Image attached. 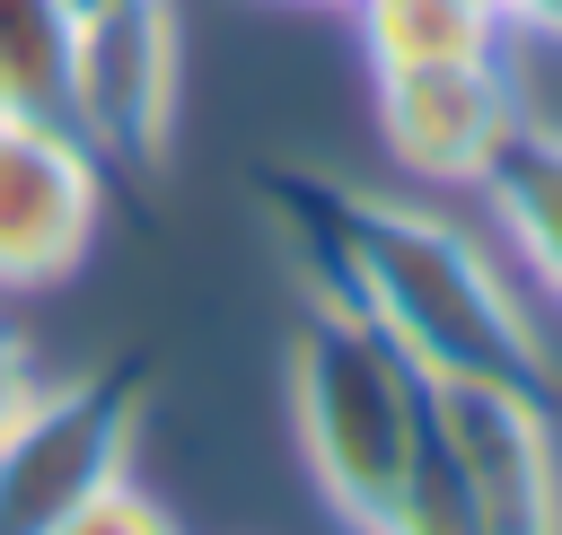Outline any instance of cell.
I'll return each instance as SVG.
<instances>
[{"label":"cell","mask_w":562,"mask_h":535,"mask_svg":"<svg viewBox=\"0 0 562 535\" xmlns=\"http://www.w3.org/2000/svg\"><path fill=\"white\" fill-rule=\"evenodd\" d=\"M509 35H536V44H562V0H509Z\"/></svg>","instance_id":"14"},{"label":"cell","mask_w":562,"mask_h":535,"mask_svg":"<svg viewBox=\"0 0 562 535\" xmlns=\"http://www.w3.org/2000/svg\"><path fill=\"white\" fill-rule=\"evenodd\" d=\"M351 26H360L369 79L448 70V61H501L509 53V26L474 18L465 0H351Z\"/></svg>","instance_id":"9"},{"label":"cell","mask_w":562,"mask_h":535,"mask_svg":"<svg viewBox=\"0 0 562 535\" xmlns=\"http://www.w3.org/2000/svg\"><path fill=\"white\" fill-rule=\"evenodd\" d=\"M386 535H483V526H474V500H465V482H457V456L439 447V430H430V447H422V465H413Z\"/></svg>","instance_id":"11"},{"label":"cell","mask_w":562,"mask_h":535,"mask_svg":"<svg viewBox=\"0 0 562 535\" xmlns=\"http://www.w3.org/2000/svg\"><path fill=\"white\" fill-rule=\"evenodd\" d=\"M299 246H307V281L360 307L430 386L448 377L544 386V333L527 325L518 281L465 219L404 193L325 184L299 193Z\"/></svg>","instance_id":"1"},{"label":"cell","mask_w":562,"mask_h":535,"mask_svg":"<svg viewBox=\"0 0 562 535\" xmlns=\"http://www.w3.org/2000/svg\"><path fill=\"white\" fill-rule=\"evenodd\" d=\"M430 430L457 456L483 535H562V447L544 421V386L448 377L430 386Z\"/></svg>","instance_id":"5"},{"label":"cell","mask_w":562,"mask_h":535,"mask_svg":"<svg viewBox=\"0 0 562 535\" xmlns=\"http://www.w3.org/2000/svg\"><path fill=\"white\" fill-rule=\"evenodd\" d=\"M290 430L307 456V482L351 535H386L422 447H430V377L334 289L307 281V307L290 325Z\"/></svg>","instance_id":"2"},{"label":"cell","mask_w":562,"mask_h":535,"mask_svg":"<svg viewBox=\"0 0 562 535\" xmlns=\"http://www.w3.org/2000/svg\"><path fill=\"white\" fill-rule=\"evenodd\" d=\"M105 219V158L70 123L0 114V289H53L88 263Z\"/></svg>","instance_id":"6"},{"label":"cell","mask_w":562,"mask_h":535,"mask_svg":"<svg viewBox=\"0 0 562 535\" xmlns=\"http://www.w3.org/2000/svg\"><path fill=\"white\" fill-rule=\"evenodd\" d=\"M176 88H184V18L176 0H123L70 26V79L61 123L105 167H158L176 140Z\"/></svg>","instance_id":"4"},{"label":"cell","mask_w":562,"mask_h":535,"mask_svg":"<svg viewBox=\"0 0 562 535\" xmlns=\"http://www.w3.org/2000/svg\"><path fill=\"white\" fill-rule=\"evenodd\" d=\"M53 9H61L70 26H79V18H97V9H123V0H53Z\"/></svg>","instance_id":"15"},{"label":"cell","mask_w":562,"mask_h":535,"mask_svg":"<svg viewBox=\"0 0 562 535\" xmlns=\"http://www.w3.org/2000/svg\"><path fill=\"white\" fill-rule=\"evenodd\" d=\"M281 9H351V0H281Z\"/></svg>","instance_id":"17"},{"label":"cell","mask_w":562,"mask_h":535,"mask_svg":"<svg viewBox=\"0 0 562 535\" xmlns=\"http://www.w3.org/2000/svg\"><path fill=\"white\" fill-rule=\"evenodd\" d=\"M132 439H140L132 368H79L35 386L0 430V535H53L70 509L114 491L132 474Z\"/></svg>","instance_id":"3"},{"label":"cell","mask_w":562,"mask_h":535,"mask_svg":"<svg viewBox=\"0 0 562 535\" xmlns=\"http://www.w3.org/2000/svg\"><path fill=\"white\" fill-rule=\"evenodd\" d=\"M35 386H44V377H35V351H26V333L0 316V430L18 421V403H26Z\"/></svg>","instance_id":"13"},{"label":"cell","mask_w":562,"mask_h":535,"mask_svg":"<svg viewBox=\"0 0 562 535\" xmlns=\"http://www.w3.org/2000/svg\"><path fill=\"white\" fill-rule=\"evenodd\" d=\"M70 79V18L53 0H0V114L61 123Z\"/></svg>","instance_id":"10"},{"label":"cell","mask_w":562,"mask_h":535,"mask_svg":"<svg viewBox=\"0 0 562 535\" xmlns=\"http://www.w3.org/2000/svg\"><path fill=\"white\" fill-rule=\"evenodd\" d=\"M53 535H184V526H176V509H167L158 491H140V482L123 474V482H114V491H97L88 509H70Z\"/></svg>","instance_id":"12"},{"label":"cell","mask_w":562,"mask_h":535,"mask_svg":"<svg viewBox=\"0 0 562 535\" xmlns=\"http://www.w3.org/2000/svg\"><path fill=\"white\" fill-rule=\"evenodd\" d=\"M378 88V140L413 184H483L492 149L518 123L509 53L501 61H448V70H404L369 79Z\"/></svg>","instance_id":"7"},{"label":"cell","mask_w":562,"mask_h":535,"mask_svg":"<svg viewBox=\"0 0 562 535\" xmlns=\"http://www.w3.org/2000/svg\"><path fill=\"white\" fill-rule=\"evenodd\" d=\"M474 193H483L509 263L562 307V123H527V114H518Z\"/></svg>","instance_id":"8"},{"label":"cell","mask_w":562,"mask_h":535,"mask_svg":"<svg viewBox=\"0 0 562 535\" xmlns=\"http://www.w3.org/2000/svg\"><path fill=\"white\" fill-rule=\"evenodd\" d=\"M474 18H492V26H509V0H465Z\"/></svg>","instance_id":"16"}]
</instances>
